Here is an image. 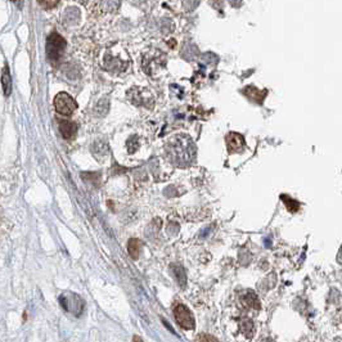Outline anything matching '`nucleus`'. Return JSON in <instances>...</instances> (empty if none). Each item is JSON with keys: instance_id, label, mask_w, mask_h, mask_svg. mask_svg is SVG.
<instances>
[{"instance_id": "obj_1", "label": "nucleus", "mask_w": 342, "mask_h": 342, "mask_svg": "<svg viewBox=\"0 0 342 342\" xmlns=\"http://www.w3.org/2000/svg\"><path fill=\"white\" fill-rule=\"evenodd\" d=\"M187 139V136H178L173 142H170L171 151L170 154L174 157L175 161H180V162H188L191 161L193 153H195V148L193 144L189 140L186 143L184 140Z\"/></svg>"}, {"instance_id": "obj_2", "label": "nucleus", "mask_w": 342, "mask_h": 342, "mask_svg": "<svg viewBox=\"0 0 342 342\" xmlns=\"http://www.w3.org/2000/svg\"><path fill=\"white\" fill-rule=\"evenodd\" d=\"M64 49H66V41L58 34H50L47 40V55L48 59L52 62L59 61L62 55H63Z\"/></svg>"}, {"instance_id": "obj_3", "label": "nucleus", "mask_w": 342, "mask_h": 342, "mask_svg": "<svg viewBox=\"0 0 342 342\" xmlns=\"http://www.w3.org/2000/svg\"><path fill=\"white\" fill-rule=\"evenodd\" d=\"M54 107L57 112L61 113V115H71L77 108V105H76L75 99L70 94L61 92V93L55 96Z\"/></svg>"}, {"instance_id": "obj_4", "label": "nucleus", "mask_w": 342, "mask_h": 342, "mask_svg": "<svg viewBox=\"0 0 342 342\" xmlns=\"http://www.w3.org/2000/svg\"><path fill=\"white\" fill-rule=\"evenodd\" d=\"M174 315L177 319V323L183 329H193L195 328V318L186 305H177L174 309Z\"/></svg>"}, {"instance_id": "obj_5", "label": "nucleus", "mask_w": 342, "mask_h": 342, "mask_svg": "<svg viewBox=\"0 0 342 342\" xmlns=\"http://www.w3.org/2000/svg\"><path fill=\"white\" fill-rule=\"evenodd\" d=\"M226 147L229 153H238L244 149V139L241 134L238 133H229L225 138Z\"/></svg>"}, {"instance_id": "obj_6", "label": "nucleus", "mask_w": 342, "mask_h": 342, "mask_svg": "<svg viewBox=\"0 0 342 342\" xmlns=\"http://www.w3.org/2000/svg\"><path fill=\"white\" fill-rule=\"evenodd\" d=\"M59 131H61L64 139H71L77 133V125L72 121L63 120V121L59 122Z\"/></svg>"}, {"instance_id": "obj_7", "label": "nucleus", "mask_w": 342, "mask_h": 342, "mask_svg": "<svg viewBox=\"0 0 342 342\" xmlns=\"http://www.w3.org/2000/svg\"><path fill=\"white\" fill-rule=\"evenodd\" d=\"M171 272H173V274H174L175 279L178 281V283H179L180 287H184L186 286V281H187V277H186V272H184V269L180 265L175 264V265H171Z\"/></svg>"}, {"instance_id": "obj_8", "label": "nucleus", "mask_w": 342, "mask_h": 342, "mask_svg": "<svg viewBox=\"0 0 342 342\" xmlns=\"http://www.w3.org/2000/svg\"><path fill=\"white\" fill-rule=\"evenodd\" d=\"M2 85H3L4 94H6V96H9V94H11V90H12V80H11L8 67H4L3 72H2Z\"/></svg>"}, {"instance_id": "obj_9", "label": "nucleus", "mask_w": 342, "mask_h": 342, "mask_svg": "<svg viewBox=\"0 0 342 342\" xmlns=\"http://www.w3.org/2000/svg\"><path fill=\"white\" fill-rule=\"evenodd\" d=\"M140 247H142V242H140L139 239H135V238H134V239H130V241H129L128 243L129 255H130L134 260H136V259L139 258Z\"/></svg>"}, {"instance_id": "obj_10", "label": "nucleus", "mask_w": 342, "mask_h": 342, "mask_svg": "<svg viewBox=\"0 0 342 342\" xmlns=\"http://www.w3.org/2000/svg\"><path fill=\"white\" fill-rule=\"evenodd\" d=\"M243 301H244V304H246L248 307L258 309V310L260 309V301H259V297L256 296L255 292H252V291H248V292L244 295Z\"/></svg>"}, {"instance_id": "obj_11", "label": "nucleus", "mask_w": 342, "mask_h": 342, "mask_svg": "<svg viewBox=\"0 0 342 342\" xmlns=\"http://www.w3.org/2000/svg\"><path fill=\"white\" fill-rule=\"evenodd\" d=\"M244 94H246L247 97H248L251 101H253V97H256V103H263V102L260 101V98H258V96L259 97H261V98H265V96H267V92H261L260 93V90H258L256 88H253V87H248V88H246L244 89V92H243Z\"/></svg>"}, {"instance_id": "obj_12", "label": "nucleus", "mask_w": 342, "mask_h": 342, "mask_svg": "<svg viewBox=\"0 0 342 342\" xmlns=\"http://www.w3.org/2000/svg\"><path fill=\"white\" fill-rule=\"evenodd\" d=\"M282 201H283L284 203H286V206H287V209L290 210V211L292 212H296L297 210H299L300 207V203L297 202V201L292 200L291 197H288V196H282Z\"/></svg>"}, {"instance_id": "obj_13", "label": "nucleus", "mask_w": 342, "mask_h": 342, "mask_svg": "<svg viewBox=\"0 0 342 342\" xmlns=\"http://www.w3.org/2000/svg\"><path fill=\"white\" fill-rule=\"evenodd\" d=\"M241 329L247 337H251L253 332V323L251 322L249 319H246V320H243V322L241 323Z\"/></svg>"}, {"instance_id": "obj_14", "label": "nucleus", "mask_w": 342, "mask_h": 342, "mask_svg": "<svg viewBox=\"0 0 342 342\" xmlns=\"http://www.w3.org/2000/svg\"><path fill=\"white\" fill-rule=\"evenodd\" d=\"M39 3L44 9H52L59 3V0H39Z\"/></svg>"}, {"instance_id": "obj_15", "label": "nucleus", "mask_w": 342, "mask_h": 342, "mask_svg": "<svg viewBox=\"0 0 342 342\" xmlns=\"http://www.w3.org/2000/svg\"><path fill=\"white\" fill-rule=\"evenodd\" d=\"M197 342H219L218 339L215 338L214 336H211V334H200V336L197 337Z\"/></svg>"}, {"instance_id": "obj_16", "label": "nucleus", "mask_w": 342, "mask_h": 342, "mask_svg": "<svg viewBox=\"0 0 342 342\" xmlns=\"http://www.w3.org/2000/svg\"><path fill=\"white\" fill-rule=\"evenodd\" d=\"M337 259H338L339 263H342V247H341V249H339L338 255H337Z\"/></svg>"}, {"instance_id": "obj_17", "label": "nucleus", "mask_w": 342, "mask_h": 342, "mask_svg": "<svg viewBox=\"0 0 342 342\" xmlns=\"http://www.w3.org/2000/svg\"><path fill=\"white\" fill-rule=\"evenodd\" d=\"M133 341H134V342H143V341H142V338H140L139 336H134V337H133Z\"/></svg>"}, {"instance_id": "obj_18", "label": "nucleus", "mask_w": 342, "mask_h": 342, "mask_svg": "<svg viewBox=\"0 0 342 342\" xmlns=\"http://www.w3.org/2000/svg\"><path fill=\"white\" fill-rule=\"evenodd\" d=\"M13 2H16V0H13Z\"/></svg>"}]
</instances>
